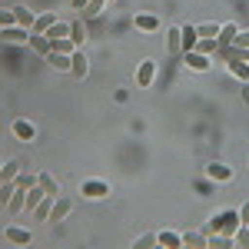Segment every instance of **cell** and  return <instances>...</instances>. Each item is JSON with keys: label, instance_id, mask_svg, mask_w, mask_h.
Here are the masks:
<instances>
[{"label": "cell", "instance_id": "1", "mask_svg": "<svg viewBox=\"0 0 249 249\" xmlns=\"http://www.w3.org/2000/svg\"><path fill=\"white\" fill-rule=\"evenodd\" d=\"M239 223H243V219H239L236 210H223V213H216L210 223H206V230L210 232H223V236H232V232L239 230Z\"/></svg>", "mask_w": 249, "mask_h": 249}, {"label": "cell", "instance_id": "2", "mask_svg": "<svg viewBox=\"0 0 249 249\" xmlns=\"http://www.w3.org/2000/svg\"><path fill=\"white\" fill-rule=\"evenodd\" d=\"M0 40H7V43H27L30 40V30L20 27V23H10V27L0 30Z\"/></svg>", "mask_w": 249, "mask_h": 249}, {"label": "cell", "instance_id": "3", "mask_svg": "<svg viewBox=\"0 0 249 249\" xmlns=\"http://www.w3.org/2000/svg\"><path fill=\"white\" fill-rule=\"evenodd\" d=\"M80 190H83V196H87V199H103V196L110 193V190H107V183H100V179H87Z\"/></svg>", "mask_w": 249, "mask_h": 249}, {"label": "cell", "instance_id": "4", "mask_svg": "<svg viewBox=\"0 0 249 249\" xmlns=\"http://www.w3.org/2000/svg\"><path fill=\"white\" fill-rule=\"evenodd\" d=\"M186 67L203 73V70H210V57H206V53H199V50H186Z\"/></svg>", "mask_w": 249, "mask_h": 249}, {"label": "cell", "instance_id": "5", "mask_svg": "<svg viewBox=\"0 0 249 249\" xmlns=\"http://www.w3.org/2000/svg\"><path fill=\"white\" fill-rule=\"evenodd\" d=\"M153 73H156L153 60H143V63H140V70H136V83H140V87L146 90V87L153 83Z\"/></svg>", "mask_w": 249, "mask_h": 249}, {"label": "cell", "instance_id": "6", "mask_svg": "<svg viewBox=\"0 0 249 249\" xmlns=\"http://www.w3.org/2000/svg\"><path fill=\"white\" fill-rule=\"evenodd\" d=\"M87 70H90V67H87V57H83L80 50H73V53H70V73H73L77 80H83Z\"/></svg>", "mask_w": 249, "mask_h": 249}, {"label": "cell", "instance_id": "7", "mask_svg": "<svg viewBox=\"0 0 249 249\" xmlns=\"http://www.w3.org/2000/svg\"><path fill=\"white\" fill-rule=\"evenodd\" d=\"M206 176L226 183V179H232V166H230V163H210V166H206Z\"/></svg>", "mask_w": 249, "mask_h": 249}, {"label": "cell", "instance_id": "8", "mask_svg": "<svg viewBox=\"0 0 249 249\" xmlns=\"http://www.w3.org/2000/svg\"><path fill=\"white\" fill-rule=\"evenodd\" d=\"M53 199H57V196H43V199L37 203V210H34L37 223H50V213H53Z\"/></svg>", "mask_w": 249, "mask_h": 249}, {"label": "cell", "instance_id": "9", "mask_svg": "<svg viewBox=\"0 0 249 249\" xmlns=\"http://www.w3.org/2000/svg\"><path fill=\"white\" fill-rule=\"evenodd\" d=\"M236 34H239V23H232V20H230V23H223V27H219V37H216V40H219V47H230L232 40H236Z\"/></svg>", "mask_w": 249, "mask_h": 249}, {"label": "cell", "instance_id": "10", "mask_svg": "<svg viewBox=\"0 0 249 249\" xmlns=\"http://www.w3.org/2000/svg\"><path fill=\"white\" fill-rule=\"evenodd\" d=\"M27 43H30L37 53H43V57L50 53V37H47V34H34V30H30V40H27Z\"/></svg>", "mask_w": 249, "mask_h": 249}, {"label": "cell", "instance_id": "11", "mask_svg": "<svg viewBox=\"0 0 249 249\" xmlns=\"http://www.w3.org/2000/svg\"><path fill=\"white\" fill-rule=\"evenodd\" d=\"M3 236H7L10 243H17V246H27V243H30V232L20 230V226H7V230H3Z\"/></svg>", "mask_w": 249, "mask_h": 249}, {"label": "cell", "instance_id": "12", "mask_svg": "<svg viewBox=\"0 0 249 249\" xmlns=\"http://www.w3.org/2000/svg\"><path fill=\"white\" fill-rule=\"evenodd\" d=\"M53 23H57V14H40V17L34 20V27H30V30H34V34H47Z\"/></svg>", "mask_w": 249, "mask_h": 249}, {"label": "cell", "instance_id": "13", "mask_svg": "<svg viewBox=\"0 0 249 249\" xmlns=\"http://www.w3.org/2000/svg\"><path fill=\"white\" fill-rule=\"evenodd\" d=\"M34 14H30V7H14V23H20V27H27V30H30V27H34Z\"/></svg>", "mask_w": 249, "mask_h": 249}, {"label": "cell", "instance_id": "14", "mask_svg": "<svg viewBox=\"0 0 249 249\" xmlns=\"http://www.w3.org/2000/svg\"><path fill=\"white\" fill-rule=\"evenodd\" d=\"M67 213H70V199H67V196H57V199H53V213H50V223L63 219Z\"/></svg>", "mask_w": 249, "mask_h": 249}, {"label": "cell", "instance_id": "15", "mask_svg": "<svg viewBox=\"0 0 249 249\" xmlns=\"http://www.w3.org/2000/svg\"><path fill=\"white\" fill-rule=\"evenodd\" d=\"M50 50H53V53H67V57H70V53L77 50V43H73L70 37H60V40H50Z\"/></svg>", "mask_w": 249, "mask_h": 249}, {"label": "cell", "instance_id": "16", "mask_svg": "<svg viewBox=\"0 0 249 249\" xmlns=\"http://www.w3.org/2000/svg\"><path fill=\"white\" fill-rule=\"evenodd\" d=\"M37 183L43 186V193H47V196H60V190H57V179H53L50 173H37Z\"/></svg>", "mask_w": 249, "mask_h": 249}, {"label": "cell", "instance_id": "17", "mask_svg": "<svg viewBox=\"0 0 249 249\" xmlns=\"http://www.w3.org/2000/svg\"><path fill=\"white\" fill-rule=\"evenodd\" d=\"M43 196H47V193H43V186H40V183H34V186L27 190V206H23V210H37V203L43 199Z\"/></svg>", "mask_w": 249, "mask_h": 249}, {"label": "cell", "instance_id": "18", "mask_svg": "<svg viewBox=\"0 0 249 249\" xmlns=\"http://www.w3.org/2000/svg\"><path fill=\"white\" fill-rule=\"evenodd\" d=\"M7 206H10V213H20L23 206H27V190H17V186H14V193H10V203H7Z\"/></svg>", "mask_w": 249, "mask_h": 249}, {"label": "cell", "instance_id": "19", "mask_svg": "<svg viewBox=\"0 0 249 249\" xmlns=\"http://www.w3.org/2000/svg\"><path fill=\"white\" fill-rule=\"evenodd\" d=\"M179 34H183V50H196V27H190V23H186V27H179Z\"/></svg>", "mask_w": 249, "mask_h": 249}, {"label": "cell", "instance_id": "20", "mask_svg": "<svg viewBox=\"0 0 249 249\" xmlns=\"http://www.w3.org/2000/svg\"><path fill=\"white\" fill-rule=\"evenodd\" d=\"M230 70H232V77H239L243 83H249V63L246 60H230Z\"/></svg>", "mask_w": 249, "mask_h": 249}, {"label": "cell", "instance_id": "21", "mask_svg": "<svg viewBox=\"0 0 249 249\" xmlns=\"http://www.w3.org/2000/svg\"><path fill=\"white\" fill-rule=\"evenodd\" d=\"M17 176H20L17 163H3V166H0V183H14Z\"/></svg>", "mask_w": 249, "mask_h": 249}, {"label": "cell", "instance_id": "22", "mask_svg": "<svg viewBox=\"0 0 249 249\" xmlns=\"http://www.w3.org/2000/svg\"><path fill=\"white\" fill-rule=\"evenodd\" d=\"M166 50H170V53H179V50H183V34H179V30H170V34H166Z\"/></svg>", "mask_w": 249, "mask_h": 249}, {"label": "cell", "instance_id": "23", "mask_svg": "<svg viewBox=\"0 0 249 249\" xmlns=\"http://www.w3.org/2000/svg\"><path fill=\"white\" fill-rule=\"evenodd\" d=\"M47 60H50V67H53V70H70V57H67V53H53V50H50Z\"/></svg>", "mask_w": 249, "mask_h": 249}, {"label": "cell", "instance_id": "24", "mask_svg": "<svg viewBox=\"0 0 249 249\" xmlns=\"http://www.w3.org/2000/svg\"><path fill=\"white\" fill-rule=\"evenodd\" d=\"M156 243H160V246H183V236H176V232H160V236H156Z\"/></svg>", "mask_w": 249, "mask_h": 249}, {"label": "cell", "instance_id": "25", "mask_svg": "<svg viewBox=\"0 0 249 249\" xmlns=\"http://www.w3.org/2000/svg\"><path fill=\"white\" fill-rule=\"evenodd\" d=\"M196 37H199V40L219 37V23H199V27H196Z\"/></svg>", "mask_w": 249, "mask_h": 249}, {"label": "cell", "instance_id": "26", "mask_svg": "<svg viewBox=\"0 0 249 249\" xmlns=\"http://www.w3.org/2000/svg\"><path fill=\"white\" fill-rule=\"evenodd\" d=\"M47 37L50 40H60V37H70V23H53V27H50V30H47Z\"/></svg>", "mask_w": 249, "mask_h": 249}, {"label": "cell", "instance_id": "27", "mask_svg": "<svg viewBox=\"0 0 249 249\" xmlns=\"http://www.w3.org/2000/svg\"><path fill=\"white\" fill-rule=\"evenodd\" d=\"M216 47H219V40H216V37L196 40V50H199V53H206V57H210V53H213V50H216Z\"/></svg>", "mask_w": 249, "mask_h": 249}, {"label": "cell", "instance_id": "28", "mask_svg": "<svg viewBox=\"0 0 249 249\" xmlns=\"http://www.w3.org/2000/svg\"><path fill=\"white\" fill-rule=\"evenodd\" d=\"M14 133H17L20 140H34V126L23 123V120H17V123H14Z\"/></svg>", "mask_w": 249, "mask_h": 249}, {"label": "cell", "instance_id": "29", "mask_svg": "<svg viewBox=\"0 0 249 249\" xmlns=\"http://www.w3.org/2000/svg\"><path fill=\"white\" fill-rule=\"evenodd\" d=\"M232 243H236V246H249V226L246 223H239V230L232 232Z\"/></svg>", "mask_w": 249, "mask_h": 249}, {"label": "cell", "instance_id": "30", "mask_svg": "<svg viewBox=\"0 0 249 249\" xmlns=\"http://www.w3.org/2000/svg\"><path fill=\"white\" fill-rule=\"evenodd\" d=\"M206 239H210V236H199V232H186V236H183V246H206Z\"/></svg>", "mask_w": 249, "mask_h": 249}, {"label": "cell", "instance_id": "31", "mask_svg": "<svg viewBox=\"0 0 249 249\" xmlns=\"http://www.w3.org/2000/svg\"><path fill=\"white\" fill-rule=\"evenodd\" d=\"M34 183H37V176H30V173H23V176H17V179H14V186H17V190H30Z\"/></svg>", "mask_w": 249, "mask_h": 249}, {"label": "cell", "instance_id": "32", "mask_svg": "<svg viewBox=\"0 0 249 249\" xmlns=\"http://www.w3.org/2000/svg\"><path fill=\"white\" fill-rule=\"evenodd\" d=\"M103 3H107V0H87V7H83V14H87V17H96V14L103 10Z\"/></svg>", "mask_w": 249, "mask_h": 249}, {"label": "cell", "instance_id": "33", "mask_svg": "<svg viewBox=\"0 0 249 249\" xmlns=\"http://www.w3.org/2000/svg\"><path fill=\"white\" fill-rule=\"evenodd\" d=\"M70 40H73L77 47L83 43V40H87V37H83V23H70Z\"/></svg>", "mask_w": 249, "mask_h": 249}, {"label": "cell", "instance_id": "34", "mask_svg": "<svg viewBox=\"0 0 249 249\" xmlns=\"http://www.w3.org/2000/svg\"><path fill=\"white\" fill-rule=\"evenodd\" d=\"M146 246H156V236H140L133 243V249H146Z\"/></svg>", "mask_w": 249, "mask_h": 249}, {"label": "cell", "instance_id": "35", "mask_svg": "<svg viewBox=\"0 0 249 249\" xmlns=\"http://www.w3.org/2000/svg\"><path fill=\"white\" fill-rule=\"evenodd\" d=\"M232 43H236V47H243V50H249V30H239Z\"/></svg>", "mask_w": 249, "mask_h": 249}, {"label": "cell", "instance_id": "36", "mask_svg": "<svg viewBox=\"0 0 249 249\" xmlns=\"http://www.w3.org/2000/svg\"><path fill=\"white\" fill-rule=\"evenodd\" d=\"M136 27H143V30H153V27H156V17H136Z\"/></svg>", "mask_w": 249, "mask_h": 249}, {"label": "cell", "instance_id": "37", "mask_svg": "<svg viewBox=\"0 0 249 249\" xmlns=\"http://www.w3.org/2000/svg\"><path fill=\"white\" fill-rule=\"evenodd\" d=\"M14 23V10H0V30Z\"/></svg>", "mask_w": 249, "mask_h": 249}, {"label": "cell", "instance_id": "38", "mask_svg": "<svg viewBox=\"0 0 249 249\" xmlns=\"http://www.w3.org/2000/svg\"><path fill=\"white\" fill-rule=\"evenodd\" d=\"M239 219H243V223H249V203L243 206V210H239Z\"/></svg>", "mask_w": 249, "mask_h": 249}, {"label": "cell", "instance_id": "39", "mask_svg": "<svg viewBox=\"0 0 249 249\" xmlns=\"http://www.w3.org/2000/svg\"><path fill=\"white\" fill-rule=\"evenodd\" d=\"M73 7H77V10H83V7H87V0H73Z\"/></svg>", "mask_w": 249, "mask_h": 249}, {"label": "cell", "instance_id": "40", "mask_svg": "<svg viewBox=\"0 0 249 249\" xmlns=\"http://www.w3.org/2000/svg\"><path fill=\"white\" fill-rule=\"evenodd\" d=\"M243 100H246V103H249V83H246V87H243Z\"/></svg>", "mask_w": 249, "mask_h": 249}, {"label": "cell", "instance_id": "41", "mask_svg": "<svg viewBox=\"0 0 249 249\" xmlns=\"http://www.w3.org/2000/svg\"><path fill=\"white\" fill-rule=\"evenodd\" d=\"M0 166H3V160H0Z\"/></svg>", "mask_w": 249, "mask_h": 249}, {"label": "cell", "instance_id": "42", "mask_svg": "<svg viewBox=\"0 0 249 249\" xmlns=\"http://www.w3.org/2000/svg\"><path fill=\"white\" fill-rule=\"evenodd\" d=\"M246 226H249V223H246Z\"/></svg>", "mask_w": 249, "mask_h": 249}]
</instances>
